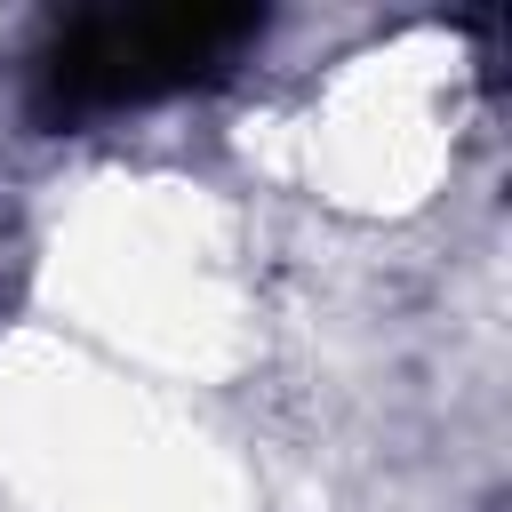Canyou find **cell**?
<instances>
[{
  "mask_svg": "<svg viewBox=\"0 0 512 512\" xmlns=\"http://www.w3.org/2000/svg\"><path fill=\"white\" fill-rule=\"evenodd\" d=\"M264 24H272L264 8H88V16H64L32 56V120L72 128L96 112L208 88L264 40Z\"/></svg>",
  "mask_w": 512,
  "mask_h": 512,
  "instance_id": "6da1fadb",
  "label": "cell"
}]
</instances>
